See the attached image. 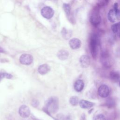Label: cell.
Segmentation results:
<instances>
[{
	"label": "cell",
	"instance_id": "13",
	"mask_svg": "<svg viewBox=\"0 0 120 120\" xmlns=\"http://www.w3.org/2000/svg\"><path fill=\"white\" fill-rule=\"evenodd\" d=\"M84 82L81 79L77 80L74 83V88L77 92H81L84 88Z\"/></svg>",
	"mask_w": 120,
	"mask_h": 120
},
{
	"label": "cell",
	"instance_id": "8",
	"mask_svg": "<svg viewBox=\"0 0 120 120\" xmlns=\"http://www.w3.org/2000/svg\"><path fill=\"white\" fill-rule=\"evenodd\" d=\"M79 62L80 65L82 68H86L90 65V59L88 55H82L80 58Z\"/></svg>",
	"mask_w": 120,
	"mask_h": 120
},
{
	"label": "cell",
	"instance_id": "12",
	"mask_svg": "<svg viewBox=\"0 0 120 120\" xmlns=\"http://www.w3.org/2000/svg\"><path fill=\"white\" fill-rule=\"evenodd\" d=\"M79 104L80 107L83 109L90 108L94 105V103L84 99L81 100L79 102Z\"/></svg>",
	"mask_w": 120,
	"mask_h": 120
},
{
	"label": "cell",
	"instance_id": "1",
	"mask_svg": "<svg viewBox=\"0 0 120 120\" xmlns=\"http://www.w3.org/2000/svg\"><path fill=\"white\" fill-rule=\"evenodd\" d=\"M43 110L46 113L49 115L57 112L59 110L58 98L56 97L49 98L46 101Z\"/></svg>",
	"mask_w": 120,
	"mask_h": 120
},
{
	"label": "cell",
	"instance_id": "30",
	"mask_svg": "<svg viewBox=\"0 0 120 120\" xmlns=\"http://www.w3.org/2000/svg\"><path fill=\"white\" fill-rule=\"evenodd\" d=\"M31 118H32V119L33 120H39V119L36 118L35 117H32Z\"/></svg>",
	"mask_w": 120,
	"mask_h": 120
},
{
	"label": "cell",
	"instance_id": "14",
	"mask_svg": "<svg viewBox=\"0 0 120 120\" xmlns=\"http://www.w3.org/2000/svg\"><path fill=\"white\" fill-rule=\"evenodd\" d=\"M57 56L58 59L60 60H65L68 58L69 56V53L67 50H60L58 52Z\"/></svg>",
	"mask_w": 120,
	"mask_h": 120
},
{
	"label": "cell",
	"instance_id": "15",
	"mask_svg": "<svg viewBox=\"0 0 120 120\" xmlns=\"http://www.w3.org/2000/svg\"><path fill=\"white\" fill-rule=\"evenodd\" d=\"M63 8L66 13L67 16L68 17L69 20L71 22V20H73L71 16V8L69 4L67 3H64L63 5Z\"/></svg>",
	"mask_w": 120,
	"mask_h": 120
},
{
	"label": "cell",
	"instance_id": "22",
	"mask_svg": "<svg viewBox=\"0 0 120 120\" xmlns=\"http://www.w3.org/2000/svg\"><path fill=\"white\" fill-rule=\"evenodd\" d=\"M106 104L107 105V106L108 107H112L114 106V104H115V102L114 101V100L111 98H109L107 99Z\"/></svg>",
	"mask_w": 120,
	"mask_h": 120
},
{
	"label": "cell",
	"instance_id": "16",
	"mask_svg": "<svg viewBox=\"0 0 120 120\" xmlns=\"http://www.w3.org/2000/svg\"><path fill=\"white\" fill-rule=\"evenodd\" d=\"M107 18L108 20L112 23H114L116 22L117 20L116 15V12L113 8L109 10L107 15Z\"/></svg>",
	"mask_w": 120,
	"mask_h": 120
},
{
	"label": "cell",
	"instance_id": "29",
	"mask_svg": "<svg viewBox=\"0 0 120 120\" xmlns=\"http://www.w3.org/2000/svg\"><path fill=\"white\" fill-rule=\"evenodd\" d=\"M4 52H5V51L2 47L0 46V53H4Z\"/></svg>",
	"mask_w": 120,
	"mask_h": 120
},
{
	"label": "cell",
	"instance_id": "4",
	"mask_svg": "<svg viewBox=\"0 0 120 120\" xmlns=\"http://www.w3.org/2000/svg\"><path fill=\"white\" fill-rule=\"evenodd\" d=\"M33 56L27 53H23L22 54L19 58L20 63L24 65H30L33 62Z\"/></svg>",
	"mask_w": 120,
	"mask_h": 120
},
{
	"label": "cell",
	"instance_id": "11",
	"mask_svg": "<svg viewBox=\"0 0 120 120\" xmlns=\"http://www.w3.org/2000/svg\"><path fill=\"white\" fill-rule=\"evenodd\" d=\"M50 70V67L47 64H43L40 65L38 68V73L42 75L47 74Z\"/></svg>",
	"mask_w": 120,
	"mask_h": 120
},
{
	"label": "cell",
	"instance_id": "24",
	"mask_svg": "<svg viewBox=\"0 0 120 120\" xmlns=\"http://www.w3.org/2000/svg\"><path fill=\"white\" fill-rule=\"evenodd\" d=\"M94 120H106L105 116L102 114H98L95 118Z\"/></svg>",
	"mask_w": 120,
	"mask_h": 120
},
{
	"label": "cell",
	"instance_id": "18",
	"mask_svg": "<svg viewBox=\"0 0 120 120\" xmlns=\"http://www.w3.org/2000/svg\"><path fill=\"white\" fill-rule=\"evenodd\" d=\"M110 77L112 81L114 82H117L120 78L119 74L115 71H112L110 73Z\"/></svg>",
	"mask_w": 120,
	"mask_h": 120
},
{
	"label": "cell",
	"instance_id": "6",
	"mask_svg": "<svg viewBox=\"0 0 120 120\" xmlns=\"http://www.w3.org/2000/svg\"><path fill=\"white\" fill-rule=\"evenodd\" d=\"M98 93L100 97L103 98H106L110 94L109 88L105 84H102L99 87Z\"/></svg>",
	"mask_w": 120,
	"mask_h": 120
},
{
	"label": "cell",
	"instance_id": "28",
	"mask_svg": "<svg viewBox=\"0 0 120 120\" xmlns=\"http://www.w3.org/2000/svg\"><path fill=\"white\" fill-rule=\"evenodd\" d=\"M86 115H85V113H83L82 114L81 116L80 120H86Z\"/></svg>",
	"mask_w": 120,
	"mask_h": 120
},
{
	"label": "cell",
	"instance_id": "5",
	"mask_svg": "<svg viewBox=\"0 0 120 120\" xmlns=\"http://www.w3.org/2000/svg\"><path fill=\"white\" fill-rule=\"evenodd\" d=\"M41 15L47 19H50L54 15V10L50 7H44L41 11Z\"/></svg>",
	"mask_w": 120,
	"mask_h": 120
},
{
	"label": "cell",
	"instance_id": "3",
	"mask_svg": "<svg viewBox=\"0 0 120 120\" xmlns=\"http://www.w3.org/2000/svg\"><path fill=\"white\" fill-rule=\"evenodd\" d=\"M101 16L97 11H93L90 17V23L94 26H98L101 22Z\"/></svg>",
	"mask_w": 120,
	"mask_h": 120
},
{
	"label": "cell",
	"instance_id": "19",
	"mask_svg": "<svg viewBox=\"0 0 120 120\" xmlns=\"http://www.w3.org/2000/svg\"><path fill=\"white\" fill-rule=\"evenodd\" d=\"M13 77V75L8 73L6 72H0V82L4 78L11 79Z\"/></svg>",
	"mask_w": 120,
	"mask_h": 120
},
{
	"label": "cell",
	"instance_id": "26",
	"mask_svg": "<svg viewBox=\"0 0 120 120\" xmlns=\"http://www.w3.org/2000/svg\"><path fill=\"white\" fill-rule=\"evenodd\" d=\"M116 18L118 20H120V9H119L116 12Z\"/></svg>",
	"mask_w": 120,
	"mask_h": 120
},
{
	"label": "cell",
	"instance_id": "31",
	"mask_svg": "<svg viewBox=\"0 0 120 120\" xmlns=\"http://www.w3.org/2000/svg\"><path fill=\"white\" fill-rule=\"evenodd\" d=\"M119 2H120V0H119Z\"/></svg>",
	"mask_w": 120,
	"mask_h": 120
},
{
	"label": "cell",
	"instance_id": "2",
	"mask_svg": "<svg viewBox=\"0 0 120 120\" xmlns=\"http://www.w3.org/2000/svg\"><path fill=\"white\" fill-rule=\"evenodd\" d=\"M99 45V40L97 35H92L90 41L89 46L91 54L92 57L96 59L98 54V47Z\"/></svg>",
	"mask_w": 120,
	"mask_h": 120
},
{
	"label": "cell",
	"instance_id": "7",
	"mask_svg": "<svg viewBox=\"0 0 120 120\" xmlns=\"http://www.w3.org/2000/svg\"><path fill=\"white\" fill-rule=\"evenodd\" d=\"M18 112L21 117L23 118H27L30 115V110L28 106L23 105L19 107Z\"/></svg>",
	"mask_w": 120,
	"mask_h": 120
},
{
	"label": "cell",
	"instance_id": "20",
	"mask_svg": "<svg viewBox=\"0 0 120 120\" xmlns=\"http://www.w3.org/2000/svg\"><path fill=\"white\" fill-rule=\"evenodd\" d=\"M79 98L77 96H72L69 99V103L72 106H76L79 104Z\"/></svg>",
	"mask_w": 120,
	"mask_h": 120
},
{
	"label": "cell",
	"instance_id": "9",
	"mask_svg": "<svg viewBox=\"0 0 120 120\" xmlns=\"http://www.w3.org/2000/svg\"><path fill=\"white\" fill-rule=\"evenodd\" d=\"M69 45L72 49H77L81 46V41L78 38H73L69 40Z\"/></svg>",
	"mask_w": 120,
	"mask_h": 120
},
{
	"label": "cell",
	"instance_id": "27",
	"mask_svg": "<svg viewBox=\"0 0 120 120\" xmlns=\"http://www.w3.org/2000/svg\"><path fill=\"white\" fill-rule=\"evenodd\" d=\"M113 7H114L113 9H114V10H115V11L116 12L118 10V3L115 2L114 4Z\"/></svg>",
	"mask_w": 120,
	"mask_h": 120
},
{
	"label": "cell",
	"instance_id": "25",
	"mask_svg": "<svg viewBox=\"0 0 120 120\" xmlns=\"http://www.w3.org/2000/svg\"><path fill=\"white\" fill-rule=\"evenodd\" d=\"M38 104H39V102L38 101L36 100V99H34L32 100V103H31V105H32L34 107H37L38 105Z\"/></svg>",
	"mask_w": 120,
	"mask_h": 120
},
{
	"label": "cell",
	"instance_id": "23",
	"mask_svg": "<svg viewBox=\"0 0 120 120\" xmlns=\"http://www.w3.org/2000/svg\"><path fill=\"white\" fill-rule=\"evenodd\" d=\"M111 29L114 33H117L118 31V27L117 23H114L111 26Z\"/></svg>",
	"mask_w": 120,
	"mask_h": 120
},
{
	"label": "cell",
	"instance_id": "21",
	"mask_svg": "<svg viewBox=\"0 0 120 120\" xmlns=\"http://www.w3.org/2000/svg\"><path fill=\"white\" fill-rule=\"evenodd\" d=\"M55 120H70V118L68 116H65L62 114H59L57 115Z\"/></svg>",
	"mask_w": 120,
	"mask_h": 120
},
{
	"label": "cell",
	"instance_id": "10",
	"mask_svg": "<svg viewBox=\"0 0 120 120\" xmlns=\"http://www.w3.org/2000/svg\"><path fill=\"white\" fill-rule=\"evenodd\" d=\"M101 62L102 64L105 67H109L111 66V60L109 56L106 52H104L101 55Z\"/></svg>",
	"mask_w": 120,
	"mask_h": 120
},
{
	"label": "cell",
	"instance_id": "17",
	"mask_svg": "<svg viewBox=\"0 0 120 120\" xmlns=\"http://www.w3.org/2000/svg\"><path fill=\"white\" fill-rule=\"evenodd\" d=\"M61 33L62 37L65 39L67 40L71 38L72 34V32L71 30H68L65 28H63L61 31Z\"/></svg>",
	"mask_w": 120,
	"mask_h": 120
}]
</instances>
